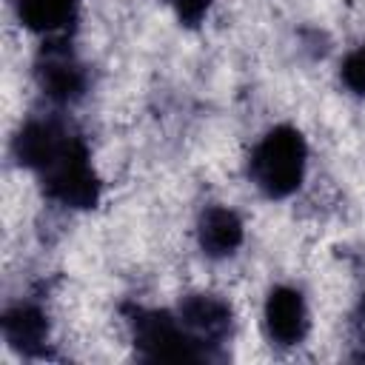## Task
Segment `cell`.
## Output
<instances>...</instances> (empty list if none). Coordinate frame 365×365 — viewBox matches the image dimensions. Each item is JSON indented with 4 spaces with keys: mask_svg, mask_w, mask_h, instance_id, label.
Here are the masks:
<instances>
[{
    "mask_svg": "<svg viewBox=\"0 0 365 365\" xmlns=\"http://www.w3.org/2000/svg\"><path fill=\"white\" fill-rule=\"evenodd\" d=\"M305 160L308 148L302 134L291 125H277L257 143L248 171L262 194L279 200L299 188L305 177Z\"/></svg>",
    "mask_w": 365,
    "mask_h": 365,
    "instance_id": "2",
    "label": "cell"
},
{
    "mask_svg": "<svg viewBox=\"0 0 365 365\" xmlns=\"http://www.w3.org/2000/svg\"><path fill=\"white\" fill-rule=\"evenodd\" d=\"M177 317L202 345L220 342L231 331V308L211 294H188L180 302Z\"/></svg>",
    "mask_w": 365,
    "mask_h": 365,
    "instance_id": "6",
    "label": "cell"
},
{
    "mask_svg": "<svg viewBox=\"0 0 365 365\" xmlns=\"http://www.w3.org/2000/svg\"><path fill=\"white\" fill-rule=\"evenodd\" d=\"M265 331L279 345H297L308 334V308L299 291L274 288L265 299Z\"/></svg>",
    "mask_w": 365,
    "mask_h": 365,
    "instance_id": "5",
    "label": "cell"
},
{
    "mask_svg": "<svg viewBox=\"0 0 365 365\" xmlns=\"http://www.w3.org/2000/svg\"><path fill=\"white\" fill-rule=\"evenodd\" d=\"M134 345L145 359H168V362H194L202 359V342L180 322V317H171L165 311H148V308H131L128 311Z\"/></svg>",
    "mask_w": 365,
    "mask_h": 365,
    "instance_id": "3",
    "label": "cell"
},
{
    "mask_svg": "<svg viewBox=\"0 0 365 365\" xmlns=\"http://www.w3.org/2000/svg\"><path fill=\"white\" fill-rule=\"evenodd\" d=\"M208 3H211V0H171L177 17H180L185 26H197V23L205 17Z\"/></svg>",
    "mask_w": 365,
    "mask_h": 365,
    "instance_id": "11",
    "label": "cell"
},
{
    "mask_svg": "<svg viewBox=\"0 0 365 365\" xmlns=\"http://www.w3.org/2000/svg\"><path fill=\"white\" fill-rule=\"evenodd\" d=\"M342 83L354 94H365V43L342 60Z\"/></svg>",
    "mask_w": 365,
    "mask_h": 365,
    "instance_id": "10",
    "label": "cell"
},
{
    "mask_svg": "<svg viewBox=\"0 0 365 365\" xmlns=\"http://www.w3.org/2000/svg\"><path fill=\"white\" fill-rule=\"evenodd\" d=\"M74 6L77 0H17V14L31 31L51 34L74 17Z\"/></svg>",
    "mask_w": 365,
    "mask_h": 365,
    "instance_id": "9",
    "label": "cell"
},
{
    "mask_svg": "<svg viewBox=\"0 0 365 365\" xmlns=\"http://www.w3.org/2000/svg\"><path fill=\"white\" fill-rule=\"evenodd\" d=\"M3 336L20 354H40L48 336V322L37 305H14L3 314Z\"/></svg>",
    "mask_w": 365,
    "mask_h": 365,
    "instance_id": "8",
    "label": "cell"
},
{
    "mask_svg": "<svg viewBox=\"0 0 365 365\" xmlns=\"http://www.w3.org/2000/svg\"><path fill=\"white\" fill-rule=\"evenodd\" d=\"M37 83H40V88L51 100L68 103V100H77L83 94L86 77H83L80 63L71 57V51L63 43H51V46H46L40 51V60H37Z\"/></svg>",
    "mask_w": 365,
    "mask_h": 365,
    "instance_id": "4",
    "label": "cell"
},
{
    "mask_svg": "<svg viewBox=\"0 0 365 365\" xmlns=\"http://www.w3.org/2000/svg\"><path fill=\"white\" fill-rule=\"evenodd\" d=\"M197 240L208 257H228L242 242V222L231 208H205L197 225Z\"/></svg>",
    "mask_w": 365,
    "mask_h": 365,
    "instance_id": "7",
    "label": "cell"
},
{
    "mask_svg": "<svg viewBox=\"0 0 365 365\" xmlns=\"http://www.w3.org/2000/svg\"><path fill=\"white\" fill-rule=\"evenodd\" d=\"M48 197L71 208H91L100 197V180L91 168L88 148L77 134L63 131L57 145L37 168Z\"/></svg>",
    "mask_w": 365,
    "mask_h": 365,
    "instance_id": "1",
    "label": "cell"
}]
</instances>
